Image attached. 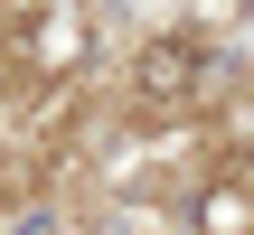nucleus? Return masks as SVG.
<instances>
[{"instance_id": "f257e3e1", "label": "nucleus", "mask_w": 254, "mask_h": 235, "mask_svg": "<svg viewBox=\"0 0 254 235\" xmlns=\"http://www.w3.org/2000/svg\"><path fill=\"white\" fill-rule=\"evenodd\" d=\"M132 85H141V104H189L207 85V47L198 38H151L141 66H132Z\"/></svg>"}]
</instances>
